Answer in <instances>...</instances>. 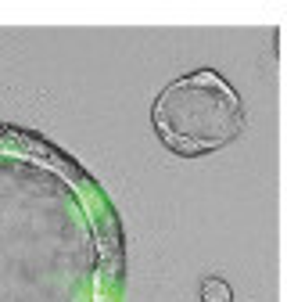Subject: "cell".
<instances>
[{
    "label": "cell",
    "instance_id": "6da1fadb",
    "mask_svg": "<svg viewBox=\"0 0 287 302\" xmlns=\"http://www.w3.org/2000/svg\"><path fill=\"white\" fill-rule=\"evenodd\" d=\"M154 123H158L161 140L173 151L187 155V140H194L190 155H197V151L219 147L223 140L237 133L240 111H237L233 90H226L209 72H194L161 94L154 108Z\"/></svg>",
    "mask_w": 287,
    "mask_h": 302
},
{
    "label": "cell",
    "instance_id": "7a4b0ae2",
    "mask_svg": "<svg viewBox=\"0 0 287 302\" xmlns=\"http://www.w3.org/2000/svg\"><path fill=\"white\" fill-rule=\"evenodd\" d=\"M201 302H233V291L223 277H204L201 281Z\"/></svg>",
    "mask_w": 287,
    "mask_h": 302
}]
</instances>
